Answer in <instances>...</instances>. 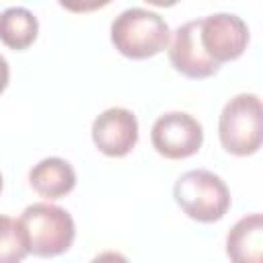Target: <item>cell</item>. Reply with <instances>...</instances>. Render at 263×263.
I'll return each instance as SVG.
<instances>
[{
  "instance_id": "6da1fadb",
  "label": "cell",
  "mask_w": 263,
  "mask_h": 263,
  "mask_svg": "<svg viewBox=\"0 0 263 263\" xmlns=\"http://www.w3.org/2000/svg\"><path fill=\"white\" fill-rule=\"evenodd\" d=\"M16 222L25 234L29 255L35 257H58L68 253L76 238V224L70 212L49 201L27 205Z\"/></svg>"
},
{
  "instance_id": "7a4b0ae2",
  "label": "cell",
  "mask_w": 263,
  "mask_h": 263,
  "mask_svg": "<svg viewBox=\"0 0 263 263\" xmlns=\"http://www.w3.org/2000/svg\"><path fill=\"white\" fill-rule=\"evenodd\" d=\"M171 29L166 21L148 8H127L111 23V43L129 60H146L166 49Z\"/></svg>"
},
{
  "instance_id": "3957f363",
  "label": "cell",
  "mask_w": 263,
  "mask_h": 263,
  "mask_svg": "<svg viewBox=\"0 0 263 263\" xmlns=\"http://www.w3.org/2000/svg\"><path fill=\"white\" fill-rule=\"evenodd\" d=\"M173 197L181 212L201 224L218 222L230 210V189L224 179L205 168L183 173L173 187Z\"/></svg>"
},
{
  "instance_id": "277c9868",
  "label": "cell",
  "mask_w": 263,
  "mask_h": 263,
  "mask_svg": "<svg viewBox=\"0 0 263 263\" xmlns=\"http://www.w3.org/2000/svg\"><path fill=\"white\" fill-rule=\"evenodd\" d=\"M220 144L228 154L251 156L263 142V107L255 92L234 95L218 119Z\"/></svg>"
},
{
  "instance_id": "5b68a950",
  "label": "cell",
  "mask_w": 263,
  "mask_h": 263,
  "mask_svg": "<svg viewBox=\"0 0 263 263\" xmlns=\"http://www.w3.org/2000/svg\"><path fill=\"white\" fill-rule=\"evenodd\" d=\"M150 140L160 156L168 160H183L199 152L203 144V127L185 111H168L152 123Z\"/></svg>"
},
{
  "instance_id": "8992f818",
  "label": "cell",
  "mask_w": 263,
  "mask_h": 263,
  "mask_svg": "<svg viewBox=\"0 0 263 263\" xmlns=\"http://www.w3.org/2000/svg\"><path fill=\"white\" fill-rule=\"evenodd\" d=\"M199 41L203 51L218 64L238 60L249 45L247 23L232 12H216L199 18Z\"/></svg>"
},
{
  "instance_id": "52a82bcc",
  "label": "cell",
  "mask_w": 263,
  "mask_h": 263,
  "mask_svg": "<svg viewBox=\"0 0 263 263\" xmlns=\"http://www.w3.org/2000/svg\"><path fill=\"white\" fill-rule=\"evenodd\" d=\"M90 136L99 152L111 158H121L138 144V119L134 111L125 107H109L95 117Z\"/></svg>"
},
{
  "instance_id": "ba28073f",
  "label": "cell",
  "mask_w": 263,
  "mask_h": 263,
  "mask_svg": "<svg viewBox=\"0 0 263 263\" xmlns=\"http://www.w3.org/2000/svg\"><path fill=\"white\" fill-rule=\"evenodd\" d=\"M166 49H168L171 66L187 78L201 80V78L214 76L220 70V66L201 47L199 18L187 21L181 27H177L175 33H171V41Z\"/></svg>"
},
{
  "instance_id": "9c48e42d",
  "label": "cell",
  "mask_w": 263,
  "mask_h": 263,
  "mask_svg": "<svg viewBox=\"0 0 263 263\" xmlns=\"http://www.w3.org/2000/svg\"><path fill=\"white\" fill-rule=\"evenodd\" d=\"M29 185L45 199H60L76 187V171L66 158L47 156L29 171Z\"/></svg>"
},
{
  "instance_id": "30bf717a",
  "label": "cell",
  "mask_w": 263,
  "mask_h": 263,
  "mask_svg": "<svg viewBox=\"0 0 263 263\" xmlns=\"http://www.w3.org/2000/svg\"><path fill=\"white\" fill-rule=\"evenodd\" d=\"M263 253V218L259 212L242 216L226 236V255L236 263H259Z\"/></svg>"
},
{
  "instance_id": "8fae6325",
  "label": "cell",
  "mask_w": 263,
  "mask_h": 263,
  "mask_svg": "<svg viewBox=\"0 0 263 263\" xmlns=\"http://www.w3.org/2000/svg\"><path fill=\"white\" fill-rule=\"evenodd\" d=\"M39 35L37 16L23 6H10L0 12V41L14 49L23 51L35 43Z\"/></svg>"
},
{
  "instance_id": "7c38bea8",
  "label": "cell",
  "mask_w": 263,
  "mask_h": 263,
  "mask_svg": "<svg viewBox=\"0 0 263 263\" xmlns=\"http://www.w3.org/2000/svg\"><path fill=\"white\" fill-rule=\"evenodd\" d=\"M27 255L29 249L18 222L0 214V263H18Z\"/></svg>"
},
{
  "instance_id": "4fadbf2b",
  "label": "cell",
  "mask_w": 263,
  "mask_h": 263,
  "mask_svg": "<svg viewBox=\"0 0 263 263\" xmlns=\"http://www.w3.org/2000/svg\"><path fill=\"white\" fill-rule=\"evenodd\" d=\"M62 8H66L68 12H76V14H82V12H92V10H99V8H105L107 4H111L113 0H58Z\"/></svg>"
},
{
  "instance_id": "5bb4252c",
  "label": "cell",
  "mask_w": 263,
  "mask_h": 263,
  "mask_svg": "<svg viewBox=\"0 0 263 263\" xmlns=\"http://www.w3.org/2000/svg\"><path fill=\"white\" fill-rule=\"evenodd\" d=\"M8 80H10V66H8L6 58L0 53V95L6 90V86H8Z\"/></svg>"
},
{
  "instance_id": "9a60e30c",
  "label": "cell",
  "mask_w": 263,
  "mask_h": 263,
  "mask_svg": "<svg viewBox=\"0 0 263 263\" xmlns=\"http://www.w3.org/2000/svg\"><path fill=\"white\" fill-rule=\"evenodd\" d=\"M144 2H148L152 6H158V8H171V6H175L181 0H144Z\"/></svg>"
},
{
  "instance_id": "2e32d148",
  "label": "cell",
  "mask_w": 263,
  "mask_h": 263,
  "mask_svg": "<svg viewBox=\"0 0 263 263\" xmlns=\"http://www.w3.org/2000/svg\"><path fill=\"white\" fill-rule=\"evenodd\" d=\"M2 187H4V179H2V173H0V193H2Z\"/></svg>"
}]
</instances>
